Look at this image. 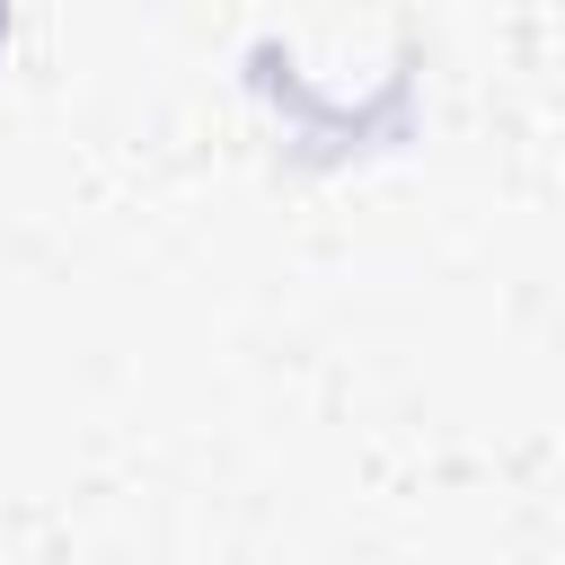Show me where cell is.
I'll use <instances>...</instances> for the list:
<instances>
[{
    "label": "cell",
    "mask_w": 565,
    "mask_h": 565,
    "mask_svg": "<svg viewBox=\"0 0 565 565\" xmlns=\"http://www.w3.org/2000/svg\"><path fill=\"white\" fill-rule=\"evenodd\" d=\"M0 35H9V9H0Z\"/></svg>",
    "instance_id": "cell-1"
}]
</instances>
